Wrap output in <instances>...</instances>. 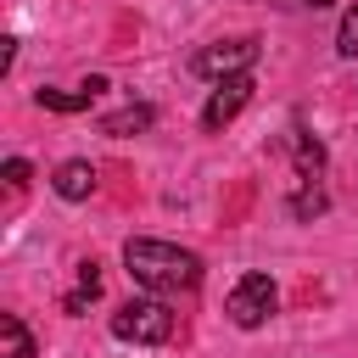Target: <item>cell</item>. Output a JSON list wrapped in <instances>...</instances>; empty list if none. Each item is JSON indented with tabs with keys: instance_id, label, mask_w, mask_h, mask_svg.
Returning <instances> with one entry per match:
<instances>
[{
	"instance_id": "obj_1",
	"label": "cell",
	"mask_w": 358,
	"mask_h": 358,
	"mask_svg": "<svg viewBox=\"0 0 358 358\" xmlns=\"http://www.w3.org/2000/svg\"><path fill=\"white\" fill-rule=\"evenodd\" d=\"M123 263L134 274V285H145L151 296H173V291H196L201 285V257L173 246V241H151V235H129L123 241Z\"/></svg>"
},
{
	"instance_id": "obj_13",
	"label": "cell",
	"mask_w": 358,
	"mask_h": 358,
	"mask_svg": "<svg viewBox=\"0 0 358 358\" xmlns=\"http://www.w3.org/2000/svg\"><path fill=\"white\" fill-rule=\"evenodd\" d=\"M28 179H34V168H28L22 157H11V162H6V185H11V190H22Z\"/></svg>"
},
{
	"instance_id": "obj_10",
	"label": "cell",
	"mask_w": 358,
	"mask_h": 358,
	"mask_svg": "<svg viewBox=\"0 0 358 358\" xmlns=\"http://www.w3.org/2000/svg\"><path fill=\"white\" fill-rule=\"evenodd\" d=\"M324 207H330V201H324V190H319L313 179H302V190L291 196V218H319Z\"/></svg>"
},
{
	"instance_id": "obj_2",
	"label": "cell",
	"mask_w": 358,
	"mask_h": 358,
	"mask_svg": "<svg viewBox=\"0 0 358 358\" xmlns=\"http://www.w3.org/2000/svg\"><path fill=\"white\" fill-rule=\"evenodd\" d=\"M112 336L117 341H134V347H157V341L173 336V308L162 296H129L112 313Z\"/></svg>"
},
{
	"instance_id": "obj_12",
	"label": "cell",
	"mask_w": 358,
	"mask_h": 358,
	"mask_svg": "<svg viewBox=\"0 0 358 358\" xmlns=\"http://www.w3.org/2000/svg\"><path fill=\"white\" fill-rule=\"evenodd\" d=\"M78 291H84L90 302L101 296V268H95V263H78Z\"/></svg>"
},
{
	"instance_id": "obj_8",
	"label": "cell",
	"mask_w": 358,
	"mask_h": 358,
	"mask_svg": "<svg viewBox=\"0 0 358 358\" xmlns=\"http://www.w3.org/2000/svg\"><path fill=\"white\" fill-rule=\"evenodd\" d=\"M157 123V106H145V101H134V106H123V112H112V117H101V134H112V140H129V134H145Z\"/></svg>"
},
{
	"instance_id": "obj_11",
	"label": "cell",
	"mask_w": 358,
	"mask_h": 358,
	"mask_svg": "<svg viewBox=\"0 0 358 358\" xmlns=\"http://www.w3.org/2000/svg\"><path fill=\"white\" fill-rule=\"evenodd\" d=\"M336 56L341 62H358V6H347L341 28H336Z\"/></svg>"
},
{
	"instance_id": "obj_4",
	"label": "cell",
	"mask_w": 358,
	"mask_h": 358,
	"mask_svg": "<svg viewBox=\"0 0 358 358\" xmlns=\"http://www.w3.org/2000/svg\"><path fill=\"white\" fill-rule=\"evenodd\" d=\"M252 62H257V39L252 34H241V39H218V45H207V50H196V73L201 78H235V73H252Z\"/></svg>"
},
{
	"instance_id": "obj_9",
	"label": "cell",
	"mask_w": 358,
	"mask_h": 358,
	"mask_svg": "<svg viewBox=\"0 0 358 358\" xmlns=\"http://www.w3.org/2000/svg\"><path fill=\"white\" fill-rule=\"evenodd\" d=\"M0 358H34V336L17 313H0Z\"/></svg>"
},
{
	"instance_id": "obj_3",
	"label": "cell",
	"mask_w": 358,
	"mask_h": 358,
	"mask_svg": "<svg viewBox=\"0 0 358 358\" xmlns=\"http://www.w3.org/2000/svg\"><path fill=\"white\" fill-rule=\"evenodd\" d=\"M274 308H280V291H274L268 274H241L235 291H229V302H224V313H229L235 330H257V324H268Z\"/></svg>"
},
{
	"instance_id": "obj_7",
	"label": "cell",
	"mask_w": 358,
	"mask_h": 358,
	"mask_svg": "<svg viewBox=\"0 0 358 358\" xmlns=\"http://www.w3.org/2000/svg\"><path fill=\"white\" fill-rule=\"evenodd\" d=\"M50 190H56L62 201H90V196H95V168H90L84 157H67V162L50 173Z\"/></svg>"
},
{
	"instance_id": "obj_5",
	"label": "cell",
	"mask_w": 358,
	"mask_h": 358,
	"mask_svg": "<svg viewBox=\"0 0 358 358\" xmlns=\"http://www.w3.org/2000/svg\"><path fill=\"white\" fill-rule=\"evenodd\" d=\"M252 90H257V84H252V73L218 78V90H213V95H207V106H201V129H207V134H218L224 123H235V117H241V106L252 101Z\"/></svg>"
},
{
	"instance_id": "obj_14",
	"label": "cell",
	"mask_w": 358,
	"mask_h": 358,
	"mask_svg": "<svg viewBox=\"0 0 358 358\" xmlns=\"http://www.w3.org/2000/svg\"><path fill=\"white\" fill-rule=\"evenodd\" d=\"M308 6H313V11H319V6H330V0H308Z\"/></svg>"
},
{
	"instance_id": "obj_6",
	"label": "cell",
	"mask_w": 358,
	"mask_h": 358,
	"mask_svg": "<svg viewBox=\"0 0 358 358\" xmlns=\"http://www.w3.org/2000/svg\"><path fill=\"white\" fill-rule=\"evenodd\" d=\"M106 90V78L101 73H90L78 90H34V101L45 106V112H90V101Z\"/></svg>"
}]
</instances>
